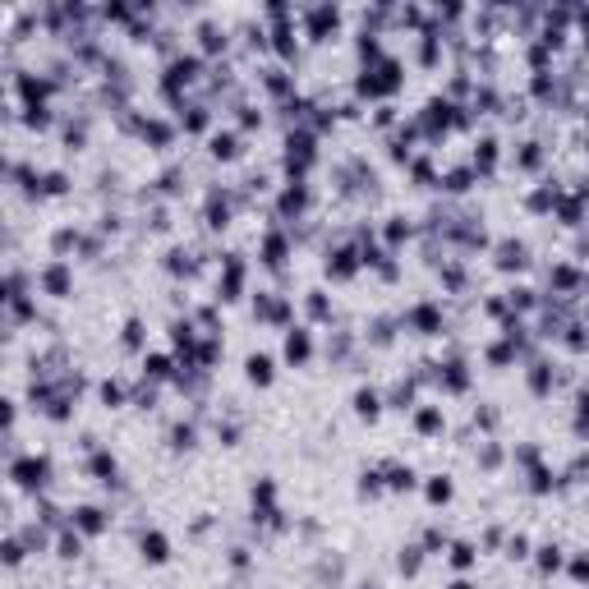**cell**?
<instances>
[{
  "label": "cell",
  "instance_id": "obj_1",
  "mask_svg": "<svg viewBox=\"0 0 589 589\" xmlns=\"http://www.w3.org/2000/svg\"><path fill=\"white\" fill-rule=\"evenodd\" d=\"M400 88V65L396 60H378V65H368L364 74L355 78V92L359 97H387V92Z\"/></svg>",
  "mask_w": 589,
  "mask_h": 589
},
{
  "label": "cell",
  "instance_id": "obj_2",
  "mask_svg": "<svg viewBox=\"0 0 589 589\" xmlns=\"http://www.w3.org/2000/svg\"><path fill=\"white\" fill-rule=\"evenodd\" d=\"M10 479L19 488H46V479H51V460L46 456H19L10 465Z\"/></svg>",
  "mask_w": 589,
  "mask_h": 589
},
{
  "label": "cell",
  "instance_id": "obj_3",
  "mask_svg": "<svg viewBox=\"0 0 589 589\" xmlns=\"http://www.w3.org/2000/svg\"><path fill=\"white\" fill-rule=\"evenodd\" d=\"M309 355H313L309 327H290V332H286V359H290V364H309Z\"/></svg>",
  "mask_w": 589,
  "mask_h": 589
},
{
  "label": "cell",
  "instance_id": "obj_4",
  "mask_svg": "<svg viewBox=\"0 0 589 589\" xmlns=\"http://www.w3.org/2000/svg\"><path fill=\"white\" fill-rule=\"evenodd\" d=\"M304 19H309V37H327L336 23H341V10H336V5H313Z\"/></svg>",
  "mask_w": 589,
  "mask_h": 589
},
{
  "label": "cell",
  "instance_id": "obj_5",
  "mask_svg": "<svg viewBox=\"0 0 589 589\" xmlns=\"http://www.w3.org/2000/svg\"><path fill=\"white\" fill-rule=\"evenodd\" d=\"M138 548H143V562H152V567H161V562L170 557V539H166L161 530H143Z\"/></svg>",
  "mask_w": 589,
  "mask_h": 589
},
{
  "label": "cell",
  "instance_id": "obj_6",
  "mask_svg": "<svg viewBox=\"0 0 589 589\" xmlns=\"http://www.w3.org/2000/svg\"><path fill=\"white\" fill-rule=\"evenodd\" d=\"M410 327L423 332V336L442 332V313H437V304H414V309H410Z\"/></svg>",
  "mask_w": 589,
  "mask_h": 589
},
{
  "label": "cell",
  "instance_id": "obj_7",
  "mask_svg": "<svg viewBox=\"0 0 589 589\" xmlns=\"http://www.w3.org/2000/svg\"><path fill=\"white\" fill-rule=\"evenodd\" d=\"M359 272V258L350 254V249H336V254H327V277H336V281H350Z\"/></svg>",
  "mask_w": 589,
  "mask_h": 589
},
{
  "label": "cell",
  "instance_id": "obj_8",
  "mask_svg": "<svg viewBox=\"0 0 589 589\" xmlns=\"http://www.w3.org/2000/svg\"><path fill=\"white\" fill-rule=\"evenodd\" d=\"M42 286H46V295H69V263L65 258H56V263L42 272Z\"/></svg>",
  "mask_w": 589,
  "mask_h": 589
},
{
  "label": "cell",
  "instance_id": "obj_9",
  "mask_svg": "<svg viewBox=\"0 0 589 589\" xmlns=\"http://www.w3.org/2000/svg\"><path fill=\"white\" fill-rule=\"evenodd\" d=\"M19 92L28 106H46V92H51V83H46L42 74H19Z\"/></svg>",
  "mask_w": 589,
  "mask_h": 589
},
{
  "label": "cell",
  "instance_id": "obj_10",
  "mask_svg": "<svg viewBox=\"0 0 589 589\" xmlns=\"http://www.w3.org/2000/svg\"><path fill=\"white\" fill-rule=\"evenodd\" d=\"M69 530H78V534H101V530H106V511H101V507H78Z\"/></svg>",
  "mask_w": 589,
  "mask_h": 589
},
{
  "label": "cell",
  "instance_id": "obj_11",
  "mask_svg": "<svg viewBox=\"0 0 589 589\" xmlns=\"http://www.w3.org/2000/svg\"><path fill=\"white\" fill-rule=\"evenodd\" d=\"M286 254H290V240H286L281 231H272V235L263 240V263H267V267H281V263H286Z\"/></svg>",
  "mask_w": 589,
  "mask_h": 589
},
{
  "label": "cell",
  "instance_id": "obj_12",
  "mask_svg": "<svg viewBox=\"0 0 589 589\" xmlns=\"http://www.w3.org/2000/svg\"><path fill=\"white\" fill-rule=\"evenodd\" d=\"M245 368H249V382H254V387H267V382L277 378V373H272V368H277V364H272V355H249Z\"/></svg>",
  "mask_w": 589,
  "mask_h": 589
},
{
  "label": "cell",
  "instance_id": "obj_13",
  "mask_svg": "<svg viewBox=\"0 0 589 589\" xmlns=\"http://www.w3.org/2000/svg\"><path fill=\"white\" fill-rule=\"evenodd\" d=\"M304 208H309V189L290 180V184H286V194H281V212H286V217H300Z\"/></svg>",
  "mask_w": 589,
  "mask_h": 589
},
{
  "label": "cell",
  "instance_id": "obj_14",
  "mask_svg": "<svg viewBox=\"0 0 589 589\" xmlns=\"http://www.w3.org/2000/svg\"><path fill=\"white\" fill-rule=\"evenodd\" d=\"M240 286H245V263H240V258H231V263H226V277H221V300H235V295H240Z\"/></svg>",
  "mask_w": 589,
  "mask_h": 589
},
{
  "label": "cell",
  "instance_id": "obj_15",
  "mask_svg": "<svg viewBox=\"0 0 589 589\" xmlns=\"http://www.w3.org/2000/svg\"><path fill=\"white\" fill-rule=\"evenodd\" d=\"M530 263V258H525V245L521 240H507V245H497V267H507V272H511V267H525Z\"/></svg>",
  "mask_w": 589,
  "mask_h": 589
},
{
  "label": "cell",
  "instance_id": "obj_16",
  "mask_svg": "<svg viewBox=\"0 0 589 589\" xmlns=\"http://www.w3.org/2000/svg\"><path fill=\"white\" fill-rule=\"evenodd\" d=\"M272 37H277V51L281 56H295V51H300V42H295V19H286V23H277V28H272Z\"/></svg>",
  "mask_w": 589,
  "mask_h": 589
},
{
  "label": "cell",
  "instance_id": "obj_17",
  "mask_svg": "<svg viewBox=\"0 0 589 589\" xmlns=\"http://www.w3.org/2000/svg\"><path fill=\"white\" fill-rule=\"evenodd\" d=\"M355 410L364 414V419H378V414H382V396L373 387H359L355 391Z\"/></svg>",
  "mask_w": 589,
  "mask_h": 589
},
{
  "label": "cell",
  "instance_id": "obj_18",
  "mask_svg": "<svg viewBox=\"0 0 589 589\" xmlns=\"http://www.w3.org/2000/svg\"><path fill=\"white\" fill-rule=\"evenodd\" d=\"M212 157H217V161L240 157V133H212Z\"/></svg>",
  "mask_w": 589,
  "mask_h": 589
},
{
  "label": "cell",
  "instance_id": "obj_19",
  "mask_svg": "<svg viewBox=\"0 0 589 589\" xmlns=\"http://www.w3.org/2000/svg\"><path fill=\"white\" fill-rule=\"evenodd\" d=\"M387 488L391 493H410L414 488V470L410 465H387Z\"/></svg>",
  "mask_w": 589,
  "mask_h": 589
},
{
  "label": "cell",
  "instance_id": "obj_20",
  "mask_svg": "<svg viewBox=\"0 0 589 589\" xmlns=\"http://www.w3.org/2000/svg\"><path fill=\"white\" fill-rule=\"evenodd\" d=\"M88 470L101 479V483H115V456H111V451H97V456L88 460Z\"/></svg>",
  "mask_w": 589,
  "mask_h": 589
},
{
  "label": "cell",
  "instance_id": "obj_21",
  "mask_svg": "<svg viewBox=\"0 0 589 589\" xmlns=\"http://www.w3.org/2000/svg\"><path fill=\"white\" fill-rule=\"evenodd\" d=\"M198 42H203V51H226V33L217 23H198Z\"/></svg>",
  "mask_w": 589,
  "mask_h": 589
},
{
  "label": "cell",
  "instance_id": "obj_22",
  "mask_svg": "<svg viewBox=\"0 0 589 589\" xmlns=\"http://www.w3.org/2000/svg\"><path fill=\"white\" fill-rule=\"evenodd\" d=\"M414 423H419V433H442V410H437V405H423V410L414 414Z\"/></svg>",
  "mask_w": 589,
  "mask_h": 589
},
{
  "label": "cell",
  "instance_id": "obj_23",
  "mask_svg": "<svg viewBox=\"0 0 589 589\" xmlns=\"http://www.w3.org/2000/svg\"><path fill=\"white\" fill-rule=\"evenodd\" d=\"M428 502H433V507L451 502V479H446V474H433V479H428Z\"/></svg>",
  "mask_w": 589,
  "mask_h": 589
},
{
  "label": "cell",
  "instance_id": "obj_24",
  "mask_svg": "<svg viewBox=\"0 0 589 589\" xmlns=\"http://www.w3.org/2000/svg\"><path fill=\"white\" fill-rule=\"evenodd\" d=\"M23 557H28L23 539H5V544H0V562H5V567H19Z\"/></svg>",
  "mask_w": 589,
  "mask_h": 589
},
{
  "label": "cell",
  "instance_id": "obj_25",
  "mask_svg": "<svg viewBox=\"0 0 589 589\" xmlns=\"http://www.w3.org/2000/svg\"><path fill=\"white\" fill-rule=\"evenodd\" d=\"M143 138H147V143H157V147L170 143V124L166 120H143Z\"/></svg>",
  "mask_w": 589,
  "mask_h": 589
},
{
  "label": "cell",
  "instance_id": "obj_26",
  "mask_svg": "<svg viewBox=\"0 0 589 589\" xmlns=\"http://www.w3.org/2000/svg\"><path fill=\"white\" fill-rule=\"evenodd\" d=\"M56 548H60V557H78V553H83V534H78V530H65V534L56 539Z\"/></svg>",
  "mask_w": 589,
  "mask_h": 589
},
{
  "label": "cell",
  "instance_id": "obj_27",
  "mask_svg": "<svg viewBox=\"0 0 589 589\" xmlns=\"http://www.w3.org/2000/svg\"><path fill=\"white\" fill-rule=\"evenodd\" d=\"M493 161H497V143H493V138H483V143H479V152H474V170H493Z\"/></svg>",
  "mask_w": 589,
  "mask_h": 589
},
{
  "label": "cell",
  "instance_id": "obj_28",
  "mask_svg": "<svg viewBox=\"0 0 589 589\" xmlns=\"http://www.w3.org/2000/svg\"><path fill=\"white\" fill-rule=\"evenodd\" d=\"M474 548H470V544H451V567H456V571H470V567H474Z\"/></svg>",
  "mask_w": 589,
  "mask_h": 589
},
{
  "label": "cell",
  "instance_id": "obj_29",
  "mask_svg": "<svg viewBox=\"0 0 589 589\" xmlns=\"http://www.w3.org/2000/svg\"><path fill=\"white\" fill-rule=\"evenodd\" d=\"M23 124H28V129H46V124H51V111H46V106H23Z\"/></svg>",
  "mask_w": 589,
  "mask_h": 589
},
{
  "label": "cell",
  "instance_id": "obj_30",
  "mask_svg": "<svg viewBox=\"0 0 589 589\" xmlns=\"http://www.w3.org/2000/svg\"><path fill=\"white\" fill-rule=\"evenodd\" d=\"M400 240H410V221H405V217H391L387 221V245H400Z\"/></svg>",
  "mask_w": 589,
  "mask_h": 589
},
{
  "label": "cell",
  "instance_id": "obj_31",
  "mask_svg": "<svg viewBox=\"0 0 589 589\" xmlns=\"http://www.w3.org/2000/svg\"><path fill=\"white\" fill-rule=\"evenodd\" d=\"M143 373H147V378H166V373H170V359L166 355H147L143 359Z\"/></svg>",
  "mask_w": 589,
  "mask_h": 589
},
{
  "label": "cell",
  "instance_id": "obj_32",
  "mask_svg": "<svg viewBox=\"0 0 589 589\" xmlns=\"http://www.w3.org/2000/svg\"><path fill=\"white\" fill-rule=\"evenodd\" d=\"M208 124H212L208 106H189V115H184V129H194V133H198V129H208Z\"/></svg>",
  "mask_w": 589,
  "mask_h": 589
},
{
  "label": "cell",
  "instance_id": "obj_33",
  "mask_svg": "<svg viewBox=\"0 0 589 589\" xmlns=\"http://www.w3.org/2000/svg\"><path fill=\"white\" fill-rule=\"evenodd\" d=\"M419 562H423V548H400V571H405V576H414Z\"/></svg>",
  "mask_w": 589,
  "mask_h": 589
},
{
  "label": "cell",
  "instance_id": "obj_34",
  "mask_svg": "<svg viewBox=\"0 0 589 589\" xmlns=\"http://www.w3.org/2000/svg\"><path fill=\"white\" fill-rule=\"evenodd\" d=\"M470 180H474V170H451V175H446V189H451V194H465Z\"/></svg>",
  "mask_w": 589,
  "mask_h": 589
},
{
  "label": "cell",
  "instance_id": "obj_35",
  "mask_svg": "<svg viewBox=\"0 0 589 589\" xmlns=\"http://www.w3.org/2000/svg\"><path fill=\"white\" fill-rule=\"evenodd\" d=\"M410 400H414V382H396V391H391V405H396V410H405Z\"/></svg>",
  "mask_w": 589,
  "mask_h": 589
},
{
  "label": "cell",
  "instance_id": "obj_36",
  "mask_svg": "<svg viewBox=\"0 0 589 589\" xmlns=\"http://www.w3.org/2000/svg\"><path fill=\"white\" fill-rule=\"evenodd\" d=\"M170 442H175L180 451H184V446H194V423H175V428H170Z\"/></svg>",
  "mask_w": 589,
  "mask_h": 589
},
{
  "label": "cell",
  "instance_id": "obj_37",
  "mask_svg": "<svg viewBox=\"0 0 589 589\" xmlns=\"http://www.w3.org/2000/svg\"><path fill=\"white\" fill-rule=\"evenodd\" d=\"M539 567H544V571H557V567H562V548H553V544L539 548Z\"/></svg>",
  "mask_w": 589,
  "mask_h": 589
},
{
  "label": "cell",
  "instance_id": "obj_38",
  "mask_svg": "<svg viewBox=\"0 0 589 589\" xmlns=\"http://www.w3.org/2000/svg\"><path fill=\"white\" fill-rule=\"evenodd\" d=\"M124 345H129V350H138V345H143V323H138V318H129V323H124Z\"/></svg>",
  "mask_w": 589,
  "mask_h": 589
},
{
  "label": "cell",
  "instance_id": "obj_39",
  "mask_svg": "<svg viewBox=\"0 0 589 589\" xmlns=\"http://www.w3.org/2000/svg\"><path fill=\"white\" fill-rule=\"evenodd\" d=\"M382 488V470H364L359 474V493H378Z\"/></svg>",
  "mask_w": 589,
  "mask_h": 589
},
{
  "label": "cell",
  "instance_id": "obj_40",
  "mask_svg": "<svg viewBox=\"0 0 589 589\" xmlns=\"http://www.w3.org/2000/svg\"><path fill=\"white\" fill-rule=\"evenodd\" d=\"M42 189H46V194H65V189H69V180L60 175V170H51V175L42 180Z\"/></svg>",
  "mask_w": 589,
  "mask_h": 589
},
{
  "label": "cell",
  "instance_id": "obj_41",
  "mask_svg": "<svg viewBox=\"0 0 589 589\" xmlns=\"http://www.w3.org/2000/svg\"><path fill=\"white\" fill-rule=\"evenodd\" d=\"M101 400H106V405H120L124 387H120V382H101Z\"/></svg>",
  "mask_w": 589,
  "mask_h": 589
},
{
  "label": "cell",
  "instance_id": "obj_42",
  "mask_svg": "<svg viewBox=\"0 0 589 589\" xmlns=\"http://www.w3.org/2000/svg\"><path fill=\"white\" fill-rule=\"evenodd\" d=\"M309 313H313V318H327V300H323V290H309Z\"/></svg>",
  "mask_w": 589,
  "mask_h": 589
},
{
  "label": "cell",
  "instance_id": "obj_43",
  "mask_svg": "<svg viewBox=\"0 0 589 589\" xmlns=\"http://www.w3.org/2000/svg\"><path fill=\"white\" fill-rule=\"evenodd\" d=\"M10 423H14V400L0 396V428H10Z\"/></svg>",
  "mask_w": 589,
  "mask_h": 589
},
{
  "label": "cell",
  "instance_id": "obj_44",
  "mask_svg": "<svg viewBox=\"0 0 589 589\" xmlns=\"http://www.w3.org/2000/svg\"><path fill=\"white\" fill-rule=\"evenodd\" d=\"M507 553H511V557H525V553H530V539H521V534H516L511 544H507Z\"/></svg>",
  "mask_w": 589,
  "mask_h": 589
},
{
  "label": "cell",
  "instance_id": "obj_45",
  "mask_svg": "<svg viewBox=\"0 0 589 589\" xmlns=\"http://www.w3.org/2000/svg\"><path fill=\"white\" fill-rule=\"evenodd\" d=\"M101 14H106V19H129V10H124V5H106Z\"/></svg>",
  "mask_w": 589,
  "mask_h": 589
},
{
  "label": "cell",
  "instance_id": "obj_46",
  "mask_svg": "<svg viewBox=\"0 0 589 589\" xmlns=\"http://www.w3.org/2000/svg\"><path fill=\"white\" fill-rule=\"evenodd\" d=\"M446 589H474V585H470V580H456V585H446Z\"/></svg>",
  "mask_w": 589,
  "mask_h": 589
},
{
  "label": "cell",
  "instance_id": "obj_47",
  "mask_svg": "<svg viewBox=\"0 0 589 589\" xmlns=\"http://www.w3.org/2000/svg\"><path fill=\"white\" fill-rule=\"evenodd\" d=\"M364 589H373V585H364Z\"/></svg>",
  "mask_w": 589,
  "mask_h": 589
}]
</instances>
